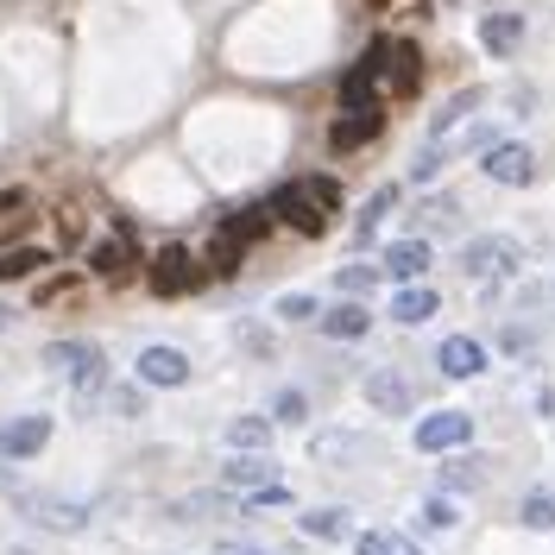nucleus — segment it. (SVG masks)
<instances>
[{
	"label": "nucleus",
	"mask_w": 555,
	"mask_h": 555,
	"mask_svg": "<svg viewBox=\"0 0 555 555\" xmlns=\"http://www.w3.org/2000/svg\"><path fill=\"white\" fill-rule=\"evenodd\" d=\"M20 505H26V518L33 524H44V530H82L89 524V505H69V499H57V492H13Z\"/></svg>",
	"instance_id": "423d86ee"
},
{
	"label": "nucleus",
	"mask_w": 555,
	"mask_h": 555,
	"mask_svg": "<svg viewBox=\"0 0 555 555\" xmlns=\"http://www.w3.org/2000/svg\"><path fill=\"white\" fill-rule=\"evenodd\" d=\"M461 266L474 278H512L524 266V253L512 234H480V241H467V253H461Z\"/></svg>",
	"instance_id": "20e7f679"
},
{
	"label": "nucleus",
	"mask_w": 555,
	"mask_h": 555,
	"mask_svg": "<svg viewBox=\"0 0 555 555\" xmlns=\"http://www.w3.org/2000/svg\"><path fill=\"white\" fill-rule=\"evenodd\" d=\"M278 423H304V416H310V404H304V391H278Z\"/></svg>",
	"instance_id": "f704fd0d"
},
{
	"label": "nucleus",
	"mask_w": 555,
	"mask_h": 555,
	"mask_svg": "<svg viewBox=\"0 0 555 555\" xmlns=\"http://www.w3.org/2000/svg\"><path fill=\"white\" fill-rule=\"evenodd\" d=\"M416 215H423V228H454L461 221V203L454 196H436V203H423Z\"/></svg>",
	"instance_id": "c756f323"
},
{
	"label": "nucleus",
	"mask_w": 555,
	"mask_h": 555,
	"mask_svg": "<svg viewBox=\"0 0 555 555\" xmlns=\"http://www.w3.org/2000/svg\"><path fill=\"white\" fill-rule=\"evenodd\" d=\"M228 442H234V449H266V442H272V423H266V416H234V423H228Z\"/></svg>",
	"instance_id": "4be33fe9"
},
{
	"label": "nucleus",
	"mask_w": 555,
	"mask_h": 555,
	"mask_svg": "<svg viewBox=\"0 0 555 555\" xmlns=\"http://www.w3.org/2000/svg\"><path fill=\"white\" fill-rule=\"evenodd\" d=\"M139 379L145 385H183L190 379V360H183L177 347H145V353H139Z\"/></svg>",
	"instance_id": "ddd939ff"
},
{
	"label": "nucleus",
	"mask_w": 555,
	"mask_h": 555,
	"mask_svg": "<svg viewBox=\"0 0 555 555\" xmlns=\"http://www.w3.org/2000/svg\"><path fill=\"white\" fill-rule=\"evenodd\" d=\"M423 524H429V530H454V524H461L454 499H442V492H436V499H423Z\"/></svg>",
	"instance_id": "7c9ffc66"
},
{
	"label": "nucleus",
	"mask_w": 555,
	"mask_h": 555,
	"mask_svg": "<svg viewBox=\"0 0 555 555\" xmlns=\"http://www.w3.org/2000/svg\"><path fill=\"white\" fill-rule=\"evenodd\" d=\"M436 366H442L449 379H474L486 366V347L474 341V335H449V341L436 347Z\"/></svg>",
	"instance_id": "9b49d317"
},
{
	"label": "nucleus",
	"mask_w": 555,
	"mask_h": 555,
	"mask_svg": "<svg viewBox=\"0 0 555 555\" xmlns=\"http://www.w3.org/2000/svg\"><path fill=\"white\" fill-rule=\"evenodd\" d=\"M373 7H385V0H373Z\"/></svg>",
	"instance_id": "c03bdc74"
},
{
	"label": "nucleus",
	"mask_w": 555,
	"mask_h": 555,
	"mask_svg": "<svg viewBox=\"0 0 555 555\" xmlns=\"http://www.w3.org/2000/svg\"><path fill=\"white\" fill-rule=\"evenodd\" d=\"M474 102H480V89H461V95H454L449 107H436V120H429V133L442 139V133H449V127H461V120L474 114Z\"/></svg>",
	"instance_id": "b1692460"
},
{
	"label": "nucleus",
	"mask_w": 555,
	"mask_h": 555,
	"mask_svg": "<svg viewBox=\"0 0 555 555\" xmlns=\"http://www.w3.org/2000/svg\"><path fill=\"white\" fill-rule=\"evenodd\" d=\"M44 266V253L38 246H13V253H0V284H13V278H33Z\"/></svg>",
	"instance_id": "393cba45"
},
{
	"label": "nucleus",
	"mask_w": 555,
	"mask_h": 555,
	"mask_svg": "<svg viewBox=\"0 0 555 555\" xmlns=\"http://www.w3.org/2000/svg\"><path fill=\"white\" fill-rule=\"evenodd\" d=\"M423 272H429V241H391V246H385V278L416 284Z\"/></svg>",
	"instance_id": "4468645a"
},
{
	"label": "nucleus",
	"mask_w": 555,
	"mask_h": 555,
	"mask_svg": "<svg viewBox=\"0 0 555 555\" xmlns=\"http://www.w3.org/2000/svg\"><path fill=\"white\" fill-rule=\"evenodd\" d=\"M7 322H13V315H7V310H0V328H7Z\"/></svg>",
	"instance_id": "79ce46f5"
},
{
	"label": "nucleus",
	"mask_w": 555,
	"mask_h": 555,
	"mask_svg": "<svg viewBox=\"0 0 555 555\" xmlns=\"http://www.w3.org/2000/svg\"><path fill=\"white\" fill-rule=\"evenodd\" d=\"M215 555H272V550H259V543H215Z\"/></svg>",
	"instance_id": "ea45409f"
},
{
	"label": "nucleus",
	"mask_w": 555,
	"mask_h": 555,
	"mask_svg": "<svg viewBox=\"0 0 555 555\" xmlns=\"http://www.w3.org/2000/svg\"><path fill=\"white\" fill-rule=\"evenodd\" d=\"M44 360H51V373H64L82 398H95V391L107 385V366H102V347L95 341H51Z\"/></svg>",
	"instance_id": "f257e3e1"
},
{
	"label": "nucleus",
	"mask_w": 555,
	"mask_h": 555,
	"mask_svg": "<svg viewBox=\"0 0 555 555\" xmlns=\"http://www.w3.org/2000/svg\"><path fill=\"white\" fill-rule=\"evenodd\" d=\"M373 82H379V76H373L366 57L341 76V107H347V114H373Z\"/></svg>",
	"instance_id": "dca6fc26"
},
{
	"label": "nucleus",
	"mask_w": 555,
	"mask_h": 555,
	"mask_svg": "<svg viewBox=\"0 0 555 555\" xmlns=\"http://www.w3.org/2000/svg\"><path fill=\"white\" fill-rule=\"evenodd\" d=\"M360 555H423L411 537H398V530H366L360 537Z\"/></svg>",
	"instance_id": "a878e982"
},
{
	"label": "nucleus",
	"mask_w": 555,
	"mask_h": 555,
	"mask_svg": "<svg viewBox=\"0 0 555 555\" xmlns=\"http://www.w3.org/2000/svg\"><path fill=\"white\" fill-rule=\"evenodd\" d=\"M366 64H373V76H379L391 95H416V82H423V57H416L411 38H379L366 51Z\"/></svg>",
	"instance_id": "f03ea898"
},
{
	"label": "nucleus",
	"mask_w": 555,
	"mask_h": 555,
	"mask_svg": "<svg viewBox=\"0 0 555 555\" xmlns=\"http://www.w3.org/2000/svg\"><path fill=\"white\" fill-rule=\"evenodd\" d=\"M51 442V423L44 416H20V423H0V454L7 461H26V454H38Z\"/></svg>",
	"instance_id": "9d476101"
},
{
	"label": "nucleus",
	"mask_w": 555,
	"mask_h": 555,
	"mask_svg": "<svg viewBox=\"0 0 555 555\" xmlns=\"http://www.w3.org/2000/svg\"><path fill=\"white\" fill-rule=\"evenodd\" d=\"M442 165H449V145H442V152H436V145H429V152H423V158H416V177H436V171H442Z\"/></svg>",
	"instance_id": "58836bf2"
},
{
	"label": "nucleus",
	"mask_w": 555,
	"mask_h": 555,
	"mask_svg": "<svg viewBox=\"0 0 555 555\" xmlns=\"http://www.w3.org/2000/svg\"><path fill=\"white\" fill-rule=\"evenodd\" d=\"M208 512H228V499H221V492H196V499L177 505V518H208Z\"/></svg>",
	"instance_id": "473e14b6"
},
{
	"label": "nucleus",
	"mask_w": 555,
	"mask_h": 555,
	"mask_svg": "<svg viewBox=\"0 0 555 555\" xmlns=\"http://www.w3.org/2000/svg\"><path fill=\"white\" fill-rule=\"evenodd\" d=\"M480 38H486V51H499V57H505V51H518L524 20H518V13H492V20L480 26Z\"/></svg>",
	"instance_id": "aec40b11"
},
{
	"label": "nucleus",
	"mask_w": 555,
	"mask_h": 555,
	"mask_svg": "<svg viewBox=\"0 0 555 555\" xmlns=\"http://www.w3.org/2000/svg\"><path fill=\"white\" fill-rule=\"evenodd\" d=\"M278 315H284V322H310L315 304H310V297H278Z\"/></svg>",
	"instance_id": "4c0bfd02"
},
{
	"label": "nucleus",
	"mask_w": 555,
	"mask_h": 555,
	"mask_svg": "<svg viewBox=\"0 0 555 555\" xmlns=\"http://www.w3.org/2000/svg\"><path fill=\"white\" fill-rule=\"evenodd\" d=\"M241 253H246V246L234 241V234H215V246H208V272H221V278L241 272Z\"/></svg>",
	"instance_id": "c85d7f7f"
},
{
	"label": "nucleus",
	"mask_w": 555,
	"mask_h": 555,
	"mask_svg": "<svg viewBox=\"0 0 555 555\" xmlns=\"http://www.w3.org/2000/svg\"><path fill=\"white\" fill-rule=\"evenodd\" d=\"M366 328H373V315L360 310V304H341V310L322 315V335H328V341H360Z\"/></svg>",
	"instance_id": "a211bd4d"
},
{
	"label": "nucleus",
	"mask_w": 555,
	"mask_h": 555,
	"mask_svg": "<svg viewBox=\"0 0 555 555\" xmlns=\"http://www.w3.org/2000/svg\"><path fill=\"white\" fill-rule=\"evenodd\" d=\"M310 196L322 203V215H328V208H341V183H335V177H310Z\"/></svg>",
	"instance_id": "e433bc0d"
},
{
	"label": "nucleus",
	"mask_w": 555,
	"mask_h": 555,
	"mask_svg": "<svg viewBox=\"0 0 555 555\" xmlns=\"http://www.w3.org/2000/svg\"><path fill=\"white\" fill-rule=\"evenodd\" d=\"M353 449H360V436H347V429H341V436H315V454H322V461H335V454H353Z\"/></svg>",
	"instance_id": "c9c22d12"
},
{
	"label": "nucleus",
	"mask_w": 555,
	"mask_h": 555,
	"mask_svg": "<svg viewBox=\"0 0 555 555\" xmlns=\"http://www.w3.org/2000/svg\"><path fill=\"white\" fill-rule=\"evenodd\" d=\"M221 486H234V492H272L278 486V461H266V454H234L228 467H221Z\"/></svg>",
	"instance_id": "1a4fd4ad"
},
{
	"label": "nucleus",
	"mask_w": 555,
	"mask_h": 555,
	"mask_svg": "<svg viewBox=\"0 0 555 555\" xmlns=\"http://www.w3.org/2000/svg\"><path fill=\"white\" fill-rule=\"evenodd\" d=\"M0 492H20V480H13V467H0Z\"/></svg>",
	"instance_id": "a19ab883"
},
{
	"label": "nucleus",
	"mask_w": 555,
	"mask_h": 555,
	"mask_svg": "<svg viewBox=\"0 0 555 555\" xmlns=\"http://www.w3.org/2000/svg\"><path fill=\"white\" fill-rule=\"evenodd\" d=\"M304 530H310V537H347V530H353V518H347V512H335V505H322V512H304Z\"/></svg>",
	"instance_id": "cd10ccee"
},
{
	"label": "nucleus",
	"mask_w": 555,
	"mask_h": 555,
	"mask_svg": "<svg viewBox=\"0 0 555 555\" xmlns=\"http://www.w3.org/2000/svg\"><path fill=\"white\" fill-rule=\"evenodd\" d=\"M266 228H272V208H241V215H228V221H221V234H234L241 246H253Z\"/></svg>",
	"instance_id": "412c9836"
},
{
	"label": "nucleus",
	"mask_w": 555,
	"mask_h": 555,
	"mask_svg": "<svg viewBox=\"0 0 555 555\" xmlns=\"http://www.w3.org/2000/svg\"><path fill=\"white\" fill-rule=\"evenodd\" d=\"M89 266L102 278H127V266H133V253H127V241H102L95 253H89Z\"/></svg>",
	"instance_id": "5701e85b"
},
{
	"label": "nucleus",
	"mask_w": 555,
	"mask_h": 555,
	"mask_svg": "<svg viewBox=\"0 0 555 555\" xmlns=\"http://www.w3.org/2000/svg\"><path fill=\"white\" fill-rule=\"evenodd\" d=\"M203 284V266L183 253V246H165L158 259H152V291L158 297H183V291H196Z\"/></svg>",
	"instance_id": "0eeeda50"
},
{
	"label": "nucleus",
	"mask_w": 555,
	"mask_h": 555,
	"mask_svg": "<svg viewBox=\"0 0 555 555\" xmlns=\"http://www.w3.org/2000/svg\"><path fill=\"white\" fill-rule=\"evenodd\" d=\"M272 221H284V228H297V234H322L328 228V215H322V203L310 196V183H284V190H272Z\"/></svg>",
	"instance_id": "7ed1b4c3"
},
{
	"label": "nucleus",
	"mask_w": 555,
	"mask_h": 555,
	"mask_svg": "<svg viewBox=\"0 0 555 555\" xmlns=\"http://www.w3.org/2000/svg\"><path fill=\"white\" fill-rule=\"evenodd\" d=\"M391 208H398V183H379V190H373V203L360 208V221H353V241H373Z\"/></svg>",
	"instance_id": "6ab92c4d"
},
{
	"label": "nucleus",
	"mask_w": 555,
	"mask_h": 555,
	"mask_svg": "<svg viewBox=\"0 0 555 555\" xmlns=\"http://www.w3.org/2000/svg\"><path fill=\"white\" fill-rule=\"evenodd\" d=\"M0 208H13V196H0Z\"/></svg>",
	"instance_id": "37998d69"
},
{
	"label": "nucleus",
	"mask_w": 555,
	"mask_h": 555,
	"mask_svg": "<svg viewBox=\"0 0 555 555\" xmlns=\"http://www.w3.org/2000/svg\"><path fill=\"white\" fill-rule=\"evenodd\" d=\"M385 272H373V266H347L341 278H335V284H341L347 297H366V291H373V284H379Z\"/></svg>",
	"instance_id": "2f4dec72"
},
{
	"label": "nucleus",
	"mask_w": 555,
	"mask_h": 555,
	"mask_svg": "<svg viewBox=\"0 0 555 555\" xmlns=\"http://www.w3.org/2000/svg\"><path fill=\"white\" fill-rule=\"evenodd\" d=\"M366 398H373L379 411H411L416 404L411 379H398V373H373V379H366Z\"/></svg>",
	"instance_id": "f3484780"
},
{
	"label": "nucleus",
	"mask_w": 555,
	"mask_h": 555,
	"mask_svg": "<svg viewBox=\"0 0 555 555\" xmlns=\"http://www.w3.org/2000/svg\"><path fill=\"white\" fill-rule=\"evenodd\" d=\"M467 436H474V416H467V411H436V416H423V423H416V449H423V454L461 449Z\"/></svg>",
	"instance_id": "6e6552de"
},
{
	"label": "nucleus",
	"mask_w": 555,
	"mask_h": 555,
	"mask_svg": "<svg viewBox=\"0 0 555 555\" xmlns=\"http://www.w3.org/2000/svg\"><path fill=\"white\" fill-rule=\"evenodd\" d=\"M486 177L492 183H512V190H524L530 177H537V152L530 145H518V139H499V145H486Z\"/></svg>",
	"instance_id": "39448f33"
},
{
	"label": "nucleus",
	"mask_w": 555,
	"mask_h": 555,
	"mask_svg": "<svg viewBox=\"0 0 555 555\" xmlns=\"http://www.w3.org/2000/svg\"><path fill=\"white\" fill-rule=\"evenodd\" d=\"M379 127H385L379 107H373V114H341V120L328 127V145H335V152H360V145H373V139H379Z\"/></svg>",
	"instance_id": "f8f14e48"
},
{
	"label": "nucleus",
	"mask_w": 555,
	"mask_h": 555,
	"mask_svg": "<svg viewBox=\"0 0 555 555\" xmlns=\"http://www.w3.org/2000/svg\"><path fill=\"white\" fill-rule=\"evenodd\" d=\"M442 480H449V486H480V480H486V467L474 461V454H467V461H449V467H442Z\"/></svg>",
	"instance_id": "72a5a7b5"
},
{
	"label": "nucleus",
	"mask_w": 555,
	"mask_h": 555,
	"mask_svg": "<svg viewBox=\"0 0 555 555\" xmlns=\"http://www.w3.org/2000/svg\"><path fill=\"white\" fill-rule=\"evenodd\" d=\"M436 310H442V304H436V291H423V284H404V291H391V315H398L404 328L429 322Z\"/></svg>",
	"instance_id": "2eb2a0df"
},
{
	"label": "nucleus",
	"mask_w": 555,
	"mask_h": 555,
	"mask_svg": "<svg viewBox=\"0 0 555 555\" xmlns=\"http://www.w3.org/2000/svg\"><path fill=\"white\" fill-rule=\"evenodd\" d=\"M518 518L530 524V530H555V492H524Z\"/></svg>",
	"instance_id": "bb28decb"
}]
</instances>
